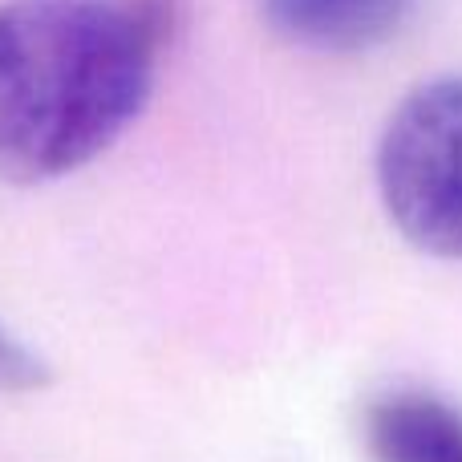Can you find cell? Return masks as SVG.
<instances>
[{
    "instance_id": "5",
    "label": "cell",
    "mask_w": 462,
    "mask_h": 462,
    "mask_svg": "<svg viewBox=\"0 0 462 462\" xmlns=\"http://www.w3.org/2000/svg\"><path fill=\"white\" fill-rule=\"evenodd\" d=\"M49 385V365L0 325V393H32Z\"/></svg>"
},
{
    "instance_id": "3",
    "label": "cell",
    "mask_w": 462,
    "mask_h": 462,
    "mask_svg": "<svg viewBox=\"0 0 462 462\" xmlns=\"http://www.w3.org/2000/svg\"><path fill=\"white\" fill-rule=\"evenodd\" d=\"M374 462H462V406L426 385H390L361 410Z\"/></svg>"
},
{
    "instance_id": "6",
    "label": "cell",
    "mask_w": 462,
    "mask_h": 462,
    "mask_svg": "<svg viewBox=\"0 0 462 462\" xmlns=\"http://www.w3.org/2000/svg\"><path fill=\"white\" fill-rule=\"evenodd\" d=\"M118 5L126 8V16L143 29V37L154 49L171 45V37L187 21V0H118Z\"/></svg>"
},
{
    "instance_id": "1",
    "label": "cell",
    "mask_w": 462,
    "mask_h": 462,
    "mask_svg": "<svg viewBox=\"0 0 462 462\" xmlns=\"http://www.w3.org/2000/svg\"><path fill=\"white\" fill-rule=\"evenodd\" d=\"M159 49L118 0H0V179L49 183L143 114Z\"/></svg>"
},
{
    "instance_id": "4",
    "label": "cell",
    "mask_w": 462,
    "mask_h": 462,
    "mask_svg": "<svg viewBox=\"0 0 462 462\" xmlns=\"http://www.w3.org/2000/svg\"><path fill=\"white\" fill-rule=\"evenodd\" d=\"M418 0H263L272 32L312 53H369L398 37Z\"/></svg>"
},
{
    "instance_id": "2",
    "label": "cell",
    "mask_w": 462,
    "mask_h": 462,
    "mask_svg": "<svg viewBox=\"0 0 462 462\" xmlns=\"http://www.w3.org/2000/svg\"><path fill=\"white\" fill-rule=\"evenodd\" d=\"M377 195L406 244L462 260V73L418 86L377 138Z\"/></svg>"
}]
</instances>
